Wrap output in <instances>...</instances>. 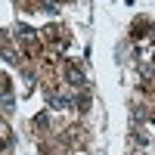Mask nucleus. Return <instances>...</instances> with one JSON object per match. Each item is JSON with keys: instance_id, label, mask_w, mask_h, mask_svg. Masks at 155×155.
<instances>
[{"instance_id": "obj_1", "label": "nucleus", "mask_w": 155, "mask_h": 155, "mask_svg": "<svg viewBox=\"0 0 155 155\" xmlns=\"http://www.w3.org/2000/svg\"><path fill=\"white\" fill-rule=\"evenodd\" d=\"M65 74H68V81H71L74 87H81V84H84V74H81V71H78L74 65H65Z\"/></svg>"}, {"instance_id": "obj_2", "label": "nucleus", "mask_w": 155, "mask_h": 155, "mask_svg": "<svg viewBox=\"0 0 155 155\" xmlns=\"http://www.w3.org/2000/svg\"><path fill=\"white\" fill-rule=\"evenodd\" d=\"M50 102H53V109H65L68 106V99L65 96H56V93H50Z\"/></svg>"}]
</instances>
